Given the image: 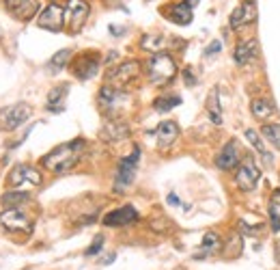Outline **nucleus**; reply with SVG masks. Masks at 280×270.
I'll list each match as a JSON object with an SVG mask.
<instances>
[{
  "label": "nucleus",
  "instance_id": "obj_1",
  "mask_svg": "<svg viewBox=\"0 0 280 270\" xmlns=\"http://www.w3.org/2000/svg\"><path fill=\"white\" fill-rule=\"evenodd\" d=\"M84 151V140L82 138H73L69 143H63L58 147H54L50 154L43 156V166L52 173H65L71 171L75 164L80 162V156Z\"/></svg>",
  "mask_w": 280,
  "mask_h": 270
},
{
  "label": "nucleus",
  "instance_id": "obj_2",
  "mask_svg": "<svg viewBox=\"0 0 280 270\" xmlns=\"http://www.w3.org/2000/svg\"><path fill=\"white\" fill-rule=\"evenodd\" d=\"M147 74L153 84H166L175 78L177 65L168 52H153V56L147 63Z\"/></svg>",
  "mask_w": 280,
  "mask_h": 270
},
{
  "label": "nucleus",
  "instance_id": "obj_3",
  "mask_svg": "<svg viewBox=\"0 0 280 270\" xmlns=\"http://www.w3.org/2000/svg\"><path fill=\"white\" fill-rule=\"evenodd\" d=\"M30 106L28 104H11L0 108V130L2 132H13L18 130L26 119L30 117Z\"/></svg>",
  "mask_w": 280,
  "mask_h": 270
},
{
  "label": "nucleus",
  "instance_id": "obj_4",
  "mask_svg": "<svg viewBox=\"0 0 280 270\" xmlns=\"http://www.w3.org/2000/svg\"><path fill=\"white\" fill-rule=\"evenodd\" d=\"M89 2L86 0H67L65 7V22L69 24V30L78 32L84 26L86 18H89Z\"/></svg>",
  "mask_w": 280,
  "mask_h": 270
},
{
  "label": "nucleus",
  "instance_id": "obj_5",
  "mask_svg": "<svg viewBox=\"0 0 280 270\" xmlns=\"http://www.w3.org/2000/svg\"><path fill=\"white\" fill-rule=\"evenodd\" d=\"M4 11L18 22H28L39 13V0H2Z\"/></svg>",
  "mask_w": 280,
  "mask_h": 270
},
{
  "label": "nucleus",
  "instance_id": "obj_6",
  "mask_svg": "<svg viewBox=\"0 0 280 270\" xmlns=\"http://www.w3.org/2000/svg\"><path fill=\"white\" fill-rule=\"evenodd\" d=\"M7 184L9 186H13V188H20V186H24V184L39 186L41 175H39V171L32 169V166H28V164H15L7 175Z\"/></svg>",
  "mask_w": 280,
  "mask_h": 270
},
{
  "label": "nucleus",
  "instance_id": "obj_7",
  "mask_svg": "<svg viewBox=\"0 0 280 270\" xmlns=\"http://www.w3.org/2000/svg\"><path fill=\"white\" fill-rule=\"evenodd\" d=\"M37 24H39L41 28H46V30L61 32L63 26H65V9L61 7V4H56V2H50L46 9L41 11Z\"/></svg>",
  "mask_w": 280,
  "mask_h": 270
},
{
  "label": "nucleus",
  "instance_id": "obj_8",
  "mask_svg": "<svg viewBox=\"0 0 280 270\" xmlns=\"http://www.w3.org/2000/svg\"><path fill=\"white\" fill-rule=\"evenodd\" d=\"M0 225L9 231H30L32 223L30 218L22 212L20 208H7L0 212Z\"/></svg>",
  "mask_w": 280,
  "mask_h": 270
},
{
  "label": "nucleus",
  "instance_id": "obj_9",
  "mask_svg": "<svg viewBox=\"0 0 280 270\" xmlns=\"http://www.w3.org/2000/svg\"><path fill=\"white\" fill-rule=\"evenodd\" d=\"M140 162V149L134 147V151L127 156V158L121 160V164H118V171H117V188H125L129 184L134 182V177H136V166Z\"/></svg>",
  "mask_w": 280,
  "mask_h": 270
},
{
  "label": "nucleus",
  "instance_id": "obj_10",
  "mask_svg": "<svg viewBox=\"0 0 280 270\" xmlns=\"http://www.w3.org/2000/svg\"><path fill=\"white\" fill-rule=\"evenodd\" d=\"M138 74H140V63L138 61H125V63H121L117 69H112V72L108 74V82H112L117 89H121V86L132 82Z\"/></svg>",
  "mask_w": 280,
  "mask_h": 270
},
{
  "label": "nucleus",
  "instance_id": "obj_11",
  "mask_svg": "<svg viewBox=\"0 0 280 270\" xmlns=\"http://www.w3.org/2000/svg\"><path fill=\"white\" fill-rule=\"evenodd\" d=\"M257 20V4L255 0H244V2L231 13V28H244Z\"/></svg>",
  "mask_w": 280,
  "mask_h": 270
},
{
  "label": "nucleus",
  "instance_id": "obj_12",
  "mask_svg": "<svg viewBox=\"0 0 280 270\" xmlns=\"http://www.w3.org/2000/svg\"><path fill=\"white\" fill-rule=\"evenodd\" d=\"M258 177H261V171H258V166L255 164L252 160H244L239 166V171H237V186L241 188V190H255V186L258 184Z\"/></svg>",
  "mask_w": 280,
  "mask_h": 270
},
{
  "label": "nucleus",
  "instance_id": "obj_13",
  "mask_svg": "<svg viewBox=\"0 0 280 270\" xmlns=\"http://www.w3.org/2000/svg\"><path fill=\"white\" fill-rule=\"evenodd\" d=\"M138 220V212L134 205H123L118 210H112L104 216V225L106 227H125L129 223H136Z\"/></svg>",
  "mask_w": 280,
  "mask_h": 270
},
{
  "label": "nucleus",
  "instance_id": "obj_14",
  "mask_svg": "<svg viewBox=\"0 0 280 270\" xmlns=\"http://www.w3.org/2000/svg\"><path fill=\"white\" fill-rule=\"evenodd\" d=\"M97 69H99V56H97L95 52H86L80 58H75V63H73V74L78 76L80 80L93 78L97 74Z\"/></svg>",
  "mask_w": 280,
  "mask_h": 270
},
{
  "label": "nucleus",
  "instance_id": "obj_15",
  "mask_svg": "<svg viewBox=\"0 0 280 270\" xmlns=\"http://www.w3.org/2000/svg\"><path fill=\"white\" fill-rule=\"evenodd\" d=\"M125 102V93H123L121 89H117V86H101L99 91V106L101 110L106 112H117V108Z\"/></svg>",
  "mask_w": 280,
  "mask_h": 270
},
{
  "label": "nucleus",
  "instance_id": "obj_16",
  "mask_svg": "<svg viewBox=\"0 0 280 270\" xmlns=\"http://www.w3.org/2000/svg\"><path fill=\"white\" fill-rule=\"evenodd\" d=\"M237 156H239V147H237L235 140H229V143L222 147V151L218 154V158H215V164H218L222 171H229V169H233L237 164V160H239Z\"/></svg>",
  "mask_w": 280,
  "mask_h": 270
},
{
  "label": "nucleus",
  "instance_id": "obj_17",
  "mask_svg": "<svg viewBox=\"0 0 280 270\" xmlns=\"http://www.w3.org/2000/svg\"><path fill=\"white\" fill-rule=\"evenodd\" d=\"M158 145L160 149H168L172 143L177 140V136H179V128H177L175 121H162L158 126Z\"/></svg>",
  "mask_w": 280,
  "mask_h": 270
},
{
  "label": "nucleus",
  "instance_id": "obj_18",
  "mask_svg": "<svg viewBox=\"0 0 280 270\" xmlns=\"http://www.w3.org/2000/svg\"><path fill=\"white\" fill-rule=\"evenodd\" d=\"M166 15H168L170 22H175V24H181V26H187L192 22V9L187 7L186 2H175L170 4L168 9L164 11Z\"/></svg>",
  "mask_w": 280,
  "mask_h": 270
},
{
  "label": "nucleus",
  "instance_id": "obj_19",
  "mask_svg": "<svg viewBox=\"0 0 280 270\" xmlns=\"http://www.w3.org/2000/svg\"><path fill=\"white\" fill-rule=\"evenodd\" d=\"M129 134V128L125 126V123H108V126L104 128V132H101V136H104L108 143H118V140H125Z\"/></svg>",
  "mask_w": 280,
  "mask_h": 270
},
{
  "label": "nucleus",
  "instance_id": "obj_20",
  "mask_svg": "<svg viewBox=\"0 0 280 270\" xmlns=\"http://www.w3.org/2000/svg\"><path fill=\"white\" fill-rule=\"evenodd\" d=\"M69 93V86L67 84H61V86H54V89L50 91V95H47V110L52 112H61L63 110V102L65 97H67Z\"/></svg>",
  "mask_w": 280,
  "mask_h": 270
},
{
  "label": "nucleus",
  "instance_id": "obj_21",
  "mask_svg": "<svg viewBox=\"0 0 280 270\" xmlns=\"http://www.w3.org/2000/svg\"><path fill=\"white\" fill-rule=\"evenodd\" d=\"M255 54H257V41L250 39V41H241L239 46L235 48L233 58L237 65H246L250 58H255Z\"/></svg>",
  "mask_w": 280,
  "mask_h": 270
},
{
  "label": "nucleus",
  "instance_id": "obj_22",
  "mask_svg": "<svg viewBox=\"0 0 280 270\" xmlns=\"http://www.w3.org/2000/svg\"><path fill=\"white\" fill-rule=\"evenodd\" d=\"M246 138L250 140V145L258 151V156L263 158V162H265V164H272V154L267 151L265 143H263L261 136H258V132H255V130H246Z\"/></svg>",
  "mask_w": 280,
  "mask_h": 270
},
{
  "label": "nucleus",
  "instance_id": "obj_23",
  "mask_svg": "<svg viewBox=\"0 0 280 270\" xmlns=\"http://www.w3.org/2000/svg\"><path fill=\"white\" fill-rule=\"evenodd\" d=\"M69 58H71V50H61L56 52L54 56L50 58V63H47V69H50V74H56L58 69H63L65 65L69 63Z\"/></svg>",
  "mask_w": 280,
  "mask_h": 270
},
{
  "label": "nucleus",
  "instance_id": "obj_24",
  "mask_svg": "<svg viewBox=\"0 0 280 270\" xmlns=\"http://www.w3.org/2000/svg\"><path fill=\"white\" fill-rule=\"evenodd\" d=\"M250 110H252V115H255L257 119H267V117L274 115V106L267 104L265 100H255L250 104Z\"/></svg>",
  "mask_w": 280,
  "mask_h": 270
},
{
  "label": "nucleus",
  "instance_id": "obj_25",
  "mask_svg": "<svg viewBox=\"0 0 280 270\" xmlns=\"http://www.w3.org/2000/svg\"><path fill=\"white\" fill-rule=\"evenodd\" d=\"M30 199L28 192H18V190H11V192H4L2 194V203L7 205V208H18V205L26 203Z\"/></svg>",
  "mask_w": 280,
  "mask_h": 270
},
{
  "label": "nucleus",
  "instance_id": "obj_26",
  "mask_svg": "<svg viewBox=\"0 0 280 270\" xmlns=\"http://www.w3.org/2000/svg\"><path fill=\"white\" fill-rule=\"evenodd\" d=\"M207 110H209V117L215 126L222 123V112H220V104H218V91H211L209 95V102H207Z\"/></svg>",
  "mask_w": 280,
  "mask_h": 270
},
{
  "label": "nucleus",
  "instance_id": "obj_27",
  "mask_svg": "<svg viewBox=\"0 0 280 270\" xmlns=\"http://www.w3.org/2000/svg\"><path fill=\"white\" fill-rule=\"evenodd\" d=\"M164 46H166V37H162V35H147L142 39V48L149 52H162Z\"/></svg>",
  "mask_w": 280,
  "mask_h": 270
},
{
  "label": "nucleus",
  "instance_id": "obj_28",
  "mask_svg": "<svg viewBox=\"0 0 280 270\" xmlns=\"http://www.w3.org/2000/svg\"><path fill=\"white\" fill-rule=\"evenodd\" d=\"M263 136L267 138V143H272L276 149H280V123H272V126H263L261 128Z\"/></svg>",
  "mask_w": 280,
  "mask_h": 270
},
{
  "label": "nucleus",
  "instance_id": "obj_29",
  "mask_svg": "<svg viewBox=\"0 0 280 270\" xmlns=\"http://www.w3.org/2000/svg\"><path fill=\"white\" fill-rule=\"evenodd\" d=\"M179 104H181V97L170 95V97H158L153 106H155V110L166 112V110H170V108H175V106H179Z\"/></svg>",
  "mask_w": 280,
  "mask_h": 270
},
{
  "label": "nucleus",
  "instance_id": "obj_30",
  "mask_svg": "<svg viewBox=\"0 0 280 270\" xmlns=\"http://www.w3.org/2000/svg\"><path fill=\"white\" fill-rule=\"evenodd\" d=\"M220 248V238L215 234H207L203 238V255H211Z\"/></svg>",
  "mask_w": 280,
  "mask_h": 270
},
{
  "label": "nucleus",
  "instance_id": "obj_31",
  "mask_svg": "<svg viewBox=\"0 0 280 270\" xmlns=\"http://www.w3.org/2000/svg\"><path fill=\"white\" fill-rule=\"evenodd\" d=\"M101 244H104V236H97L95 240H93V244H91V246L84 251V255H89V257H91V255H97V253L101 251Z\"/></svg>",
  "mask_w": 280,
  "mask_h": 270
},
{
  "label": "nucleus",
  "instance_id": "obj_32",
  "mask_svg": "<svg viewBox=\"0 0 280 270\" xmlns=\"http://www.w3.org/2000/svg\"><path fill=\"white\" fill-rule=\"evenodd\" d=\"M269 220H272V229L280 231V216H278V210L274 203H272V208H269Z\"/></svg>",
  "mask_w": 280,
  "mask_h": 270
},
{
  "label": "nucleus",
  "instance_id": "obj_33",
  "mask_svg": "<svg viewBox=\"0 0 280 270\" xmlns=\"http://www.w3.org/2000/svg\"><path fill=\"white\" fill-rule=\"evenodd\" d=\"M220 50H222V43H220V41H211L207 46V50H205V54H207V56H213V54H218Z\"/></svg>",
  "mask_w": 280,
  "mask_h": 270
},
{
  "label": "nucleus",
  "instance_id": "obj_34",
  "mask_svg": "<svg viewBox=\"0 0 280 270\" xmlns=\"http://www.w3.org/2000/svg\"><path fill=\"white\" fill-rule=\"evenodd\" d=\"M183 78H186L187 84H194V82H196V80H194V76H192V69H186V72H183Z\"/></svg>",
  "mask_w": 280,
  "mask_h": 270
},
{
  "label": "nucleus",
  "instance_id": "obj_35",
  "mask_svg": "<svg viewBox=\"0 0 280 270\" xmlns=\"http://www.w3.org/2000/svg\"><path fill=\"white\" fill-rule=\"evenodd\" d=\"M272 203L276 205V208H280V188H278L276 192H274V197H272Z\"/></svg>",
  "mask_w": 280,
  "mask_h": 270
},
{
  "label": "nucleus",
  "instance_id": "obj_36",
  "mask_svg": "<svg viewBox=\"0 0 280 270\" xmlns=\"http://www.w3.org/2000/svg\"><path fill=\"white\" fill-rule=\"evenodd\" d=\"M110 32H112V35H123L125 28H121V26H110Z\"/></svg>",
  "mask_w": 280,
  "mask_h": 270
},
{
  "label": "nucleus",
  "instance_id": "obj_37",
  "mask_svg": "<svg viewBox=\"0 0 280 270\" xmlns=\"http://www.w3.org/2000/svg\"><path fill=\"white\" fill-rule=\"evenodd\" d=\"M183 2H186L190 9H194V7H196V4H198V0H183Z\"/></svg>",
  "mask_w": 280,
  "mask_h": 270
},
{
  "label": "nucleus",
  "instance_id": "obj_38",
  "mask_svg": "<svg viewBox=\"0 0 280 270\" xmlns=\"http://www.w3.org/2000/svg\"><path fill=\"white\" fill-rule=\"evenodd\" d=\"M168 203H172V205H177V203H179V199H177V197H175V194H170V197H168Z\"/></svg>",
  "mask_w": 280,
  "mask_h": 270
}]
</instances>
